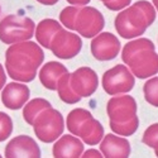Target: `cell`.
I'll return each instance as SVG.
<instances>
[{"label":"cell","mask_w":158,"mask_h":158,"mask_svg":"<svg viewBox=\"0 0 158 158\" xmlns=\"http://www.w3.org/2000/svg\"><path fill=\"white\" fill-rule=\"evenodd\" d=\"M11 131H13V122H11V118L0 111V142H4L5 139H8L11 135Z\"/></svg>","instance_id":"27"},{"label":"cell","mask_w":158,"mask_h":158,"mask_svg":"<svg viewBox=\"0 0 158 158\" xmlns=\"http://www.w3.org/2000/svg\"><path fill=\"white\" fill-rule=\"evenodd\" d=\"M49 106H51V102L44 100V99H33V100H31L23 109V118H24L25 123L32 125L34 119H35V116L42 110H44Z\"/></svg>","instance_id":"21"},{"label":"cell","mask_w":158,"mask_h":158,"mask_svg":"<svg viewBox=\"0 0 158 158\" xmlns=\"http://www.w3.org/2000/svg\"><path fill=\"white\" fill-rule=\"evenodd\" d=\"M70 85L78 96L89 98L98 90L99 78L93 69L80 67L70 75Z\"/></svg>","instance_id":"11"},{"label":"cell","mask_w":158,"mask_h":158,"mask_svg":"<svg viewBox=\"0 0 158 158\" xmlns=\"http://www.w3.org/2000/svg\"><path fill=\"white\" fill-rule=\"evenodd\" d=\"M90 116H93L91 113L85 110V109H73L67 115V119H66V127H67V129L70 130V133H72L73 135L77 137L78 129H80V127L84 124V122Z\"/></svg>","instance_id":"22"},{"label":"cell","mask_w":158,"mask_h":158,"mask_svg":"<svg viewBox=\"0 0 158 158\" xmlns=\"http://www.w3.org/2000/svg\"><path fill=\"white\" fill-rule=\"evenodd\" d=\"M100 152L108 158H125L130 154V143L123 137L106 134L100 140Z\"/></svg>","instance_id":"14"},{"label":"cell","mask_w":158,"mask_h":158,"mask_svg":"<svg viewBox=\"0 0 158 158\" xmlns=\"http://www.w3.org/2000/svg\"><path fill=\"white\" fill-rule=\"evenodd\" d=\"M66 72H69V71L62 63L51 61V62H47L44 66H42L38 76H39V80H41V84L46 89L56 90L58 78Z\"/></svg>","instance_id":"16"},{"label":"cell","mask_w":158,"mask_h":158,"mask_svg":"<svg viewBox=\"0 0 158 158\" xmlns=\"http://www.w3.org/2000/svg\"><path fill=\"white\" fill-rule=\"evenodd\" d=\"M120 51V42L110 32L99 33L91 41V53L98 61L114 60Z\"/></svg>","instance_id":"10"},{"label":"cell","mask_w":158,"mask_h":158,"mask_svg":"<svg viewBox=\"0 0 158 158\" xmlns=\"http://www.w3.org/2000/svg\"><path fill=\"white\" fill-rule=\"evenodd\" d=\"M106 113L111 122L115 123L128 122L137 115V102L129 95L125 94L123 96L115 95L108 101Z\"/></svg>","instance_id":"9"},{"label":"cell","mask_w":158,"mask_h":158,"mask_svg":"<svg viewBox=\"0 0 158 158\" xmlns=\"http://www.w3.org/2000/svg\"><path fill=\"white\" fill-rule=\"evenodd\" d=\"M31 91L28 86L19 82H10L2 91V101L10 110H18L29 100Z\"/></svg>","instance_id":"13"},{"label":"cell","mask_w":158,"mask_h":158,"mask_svg":"<svg viewBox=\"0 0 158 158\" xmlns=\"http://www.w3.org/2000/svg\"><path fill=\"white\" fill-rule=\"evenodd\" d=\"M82 41L80 35L61 28L51 39L49 49L56 57L61 60H70L80 53Z\"/></svg>","instance_id":"6"},{"label":"cell","mask_w":158,"mask_h":158,"mask_svg":"<svg viewBox=\"0 0 158 158\" xmlns=\"http://www.w3.org/2000/svg\"><path fill=\"white\" fill-rule=\"evenodd\" d=\"M105 25V19L101 13L93 6H81L75 20V31L85 37L93 38L99 34Z\"/></svg>","instance_id":"7"},{"label":"cell","mask_w":158,"mask_h":158,"mask_svg":"<svg viewBox=\"0 0 158 158\" xmlns=\"http://www.w3.org/2000/svg\"><path fill=\"white\" fill-rule=\"evenodd\" d=\"M135 78L124 64H116L102 75V89L106 94L115 96L133 90Z\"/></svg>","instance_id":"5"},{"label":"cell","mask_w":158,"mask_h":158,"mask_svg":"<svg viewBox=\"0 0 158 158\" xmlns=\"http://www.w3.org/2000/svg\"><path fill=\"white\" fill-rule=\"evenodd\" d=\"M80 8L81 6H78V5H71V6L64 8L61 11L60 20L66 28H69L71 31H75V20H76V17L78 14V11H80Z\"/></svg>","instance_id":"25"},{"label":"cell","mask_w":158,"mask_h":158,"mask_svg":"<svg viewBox=\"0 0 158 158\" xmlns=\"http://www.w3.org/2000/svg\"><path fill=\"white\" fill-rule=\"evenodd\" d=\"M131 0H110V2H105L104 5L109 10H122L130 5Z\"/></svg>","instance_id":"29"},{"label":"cell","mask_w":158,"mask_h":158,"mask_svg":"<svg viewBox=\"0 0 158 158\" xmlns=\"http://www.w3.org/2000/svg\"><path fill=\"white\" fill-rule=\"evenodd\" d=\"M139 127V120H138V116H133L130 120L124 122V123H115L110 120V128L114 131L115 134L118 135H122V137H130L133 135L137 129Z\"/></svg>","instance_id":"23"},{"label":"cell","mask_w":158,"mask_h":158,"mask_svg":"<svg viewBox=\"0 0 158 158\" xmlns=\"http://www.w3.org/2000/svg\"><path fill=\"white\" fill-rule=\"evenodd\" d=\"M157 134H158V124H152L151 127H148V129L144 131L143 134V138H142V142L144 144H147L148 147H151L154 152H156V156H157Z\"/></svg>","instance_id":"26"},{"label":"cell","mask_w":158,"mask_h":158,"mask_svg":"<svg viewBox=\"0 0 158 158\" xmlns=\"http://www.w3.org/2000/svg\"><path fill=\"white\" fill-rule=\"evenodd\" d=\"M5 82H6V75H5V72H4V67H3V64L0 63V91L3 90V87H4Z\"/></svg>","instance_id":"31"},{"label":"cell","mask_w":158,"mask_h":158,"mask_svg":"<svg viewBox=\"0 0 158 158\" xmlns=\"http://www.w3.org/2000/svg\"><path fill=\"white\" fill-rule=\"evenodd\" d=\"M153 3H154V5H156V9H157V0H153Z\"/></svg>","instance_id":"34"},{"label":"cell","mask_w":158,"mask_h":158,"mask_svg":"<svg viewBox=\"0 0 158 158\" xmlns=\"http://www.w3.org/2000/svg\"><path fill=\"white\" fill-rule=\"evenodd\" d=\"M57 93H58V96L60 99L66 102V104H76L82 98L78 96L75 91L72 90L71 85H70V73L66 72L63 73L57 81Z\"/></svg>","instance_id":"19"},{"label":"cell","mask_w":158,"mask_h":158,"mask_svg":"<svg viewBox=\"0 0 158 158\" xmlns=\"http://www.w3.org/2000/svg\"><path fill=\"white\" fill-rule=\"evenodd\" d=\"M135 4L143 10V13L146 14L148 22H149L151 25H152V23H153L154 19H156V9H154V5H152V4L148 3V2H146V0H139V2H137Z\"/></svg>","instance_id":"28"},{"label":"cell","mask_w":158,"mask_h":158,"mask_svg":"<svg viewBox=\"0 0 158 158\" xmlns=\"http://www.w3.org/2000/svg\"><path fill=\"white\" fill-rule=\"evenodd\" d=\"M33 35L34 22L31 18L10 14L0 22V41L5 44L29 41Z\"/></svg>","instance_id":"4"},{"label":"cell","mask_w":158,"mask_h":158,"mask_svg":"<svg viewBox=\"0 0 158 158\" xmlns=\"http://www.w3.org/2000/svg\"><path fill=\"white\" fill-rule=\"evenodd\" d=\"M5 157H41V149H39L37 142L28 135H18L13 138L5 147Z\"/></svg>","instance_id":"12"},{"label":"cell","mask_w":158,"mask_h":158,"mask_svg":"<svg viewBox=\"0 0 158 158\" xmlns=\"http://www.w3.org/2000/svg\"><path fill=\"white\" fill-rule=\"evenodd\" d=\"M101 2H102V3H105V2H110V0H101Z\"/></svg>","instance_id":"35"},{"label":"cell","mask_w":158,"mask_h":158,"mask_svg":"<svg viewBox=\"0 0 158 158\" xmlns=\"http://www.w3.org/2000/svg\"><path fill=\"white\" fill-rule=\"evenodd\" d=\"M44 60L43 49L37 43L23 41L13 43L5 52V69L8 75L19 82H31Z\"/></svg>","instance_id":"1"},{"label":"cell","mask_w":158,"mask_h":158,"mask_svg":"<svg viewBox=\"0 0 158 158\" xmlns=\"http://www.w3.org/2000/svg\"><path fill=\"white\" fill-rule=\"evenodd\" d=\"M32 125L35 137L43 143L55 142L62 135L64 130V120L62 114L51 106L39 113Z\"/></svg>","instance_id":"3"},{"label":"cell","mask_w":158,"mask_h":158,"mask_svg":"<svg viewBox=\"0 0 158 158\" xmlns=\"http://www.w3.org/2000/svg\"><path fill=\"white\" fill-rule=\"evenodd\" d=\"M37 2L43 4V5H55L58 0H37Z\"/></svg>","instance_id":"33"},{"label":"cell","mask_w":158,"mask_h":158,"mask_svg":"<svg viewBox=\"0 0 158 158\" xmlns=\"http://www.w3.org/2000/svg\"><path fill=\"white\" fill-rule=\"evenodd\" d=\"M84 152V143L76 135L64 134L55 143L52 148V154L57 158H76L80 157Z\"/></svg>","instance_id":"15"},{"label":"cell","mask_w":158,"mask_h":158,"mask_svg":"<svg viewBox=\"0 0 158 158\" xmlns=\"http://www.w3.org/2000/svg\"><path fill=\"white\" fill-rule=\"evenodd\" d=\"M62 28V25L55 19H43L35 27V39L44 48H49L51 39Z\"/></svg>","instance_id":"18"},{"label":"cell","mask_w":158,"mask_h":158,"mask_svg":"<svg viewBox=\"0 0 158 158\" xmlns=\"http://www.w3.org/2000/svg\"><path fill=\"white\" fill-rule=\"evenodd\" d=\"M81 156H84V157H95V158L102 157L101 152H100V151H95V149H89V151H86V152H82Z\"/></svg>","instance_id":"30"},{"label":"cell","mask_w":158,"mask_h":158,"mask_svg":"<svg viewBox=\"0 0 158 158\" xmlns=\"http://www.w3.org/2000/svg\"><path fill=\"white\" fill-rule=\"evenodd\" d=\"M143 49H154V43L148 38H138V39H134V41L127 43L122 52L123 62L127 64V62L129 61L131 56H134L135 53H138L139 51H143Z\"/></svg>","instance_id":"20"},{"label":"cell","mask_w":158,"mask_h":158,"mask_svg":"<svg viewBox=\"0 0 158 158\" xmlns=\"http://www.w3.org/2000/svg\"><path fill=\"white\" fill-rule=\"evenodd\" d=\"M67 3L71 5H78V6H84L90 3V0H67Z\"/></svg>","instance_id":"32"},{"label":"cell","mask_w":158,"mask_h":158,"mask_svg":"<svg viewBox=\"0 0 158 158\" xmlns=\"http://www.w3.org/2000/svg\"><path fill=\"white\" fill-rule=\"evenodd\" d=\"M157 86H158V78L152 77L148 80L143 86V93H144V99L147 100L148 104L152 106H158V93H157Z\"/></svg>","instance_id":"24"},{"label":"cell","mask_w":158,"mask_h":158,"mask_svg":"<svg viewBox=\"0 0 158 158\" xmlns=\"http://www.w3.org/2000/svg\"><path fill=\"white\" fill-rule=\"evenodd\" d=\"M115 29L120 37L131 39L144 34L151 25L143 10L137 5H130L125 10L120 11L115 18Z\"/></svg>","instance_id":"2"},{"label":"cell","mask_w":158,"mask_h":158,"mask_svg":"<svg viewBox=\"0 0 158 158\" xmlns=\"http://www.w3.org/2000/svg\"><path fill=\"white\" fill-rule=\"evenodd\" d=\"M130 72L138 78H148L158 72V56L154 49H143L127 62Z\"/></svg>","instance_id":"8"},{"label":"cell","mask_w":158,"mask_h":158,"mask_svg":"<svg viewBox=\"0 0 158 158\" xmlns=\"http://www.w3.org/2000/svg\"><path fill=\"white\" fill-rule=\"evenodd\" d=\"M77 137H81V139L89 146H96L104 137V128L99 120L90 116L78 129Z\"/></svg>","instance_id":"17"}]
</instances>
